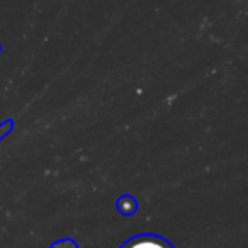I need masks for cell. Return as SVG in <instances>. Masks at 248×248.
Segmentation results:
<instances>
[{"mask_svg":"<svg viewBox=\"0 0 248 248\" xmlns=\"http://www.w3.org/2000/svg\"><path fill=\"white\" fill-rule=\"evenodd\" d=\"M11 129H12V121H7V123H5L4 126H2V129H0V138H2L4 135H7V133L11 131Z\"/></svg>","mask_w":248,"mask_h":248,"instance_id":"obj_4","label":"cell"},{"mask_svg":"<svg viewBox=\"0 0 248 248\" xmlns=\"http://www.w3.org/2000/svg\"><path fill=\"white\" fill-rule=\"evenodd\" d=\"M49 248H78V245H77V241H73L72 238H63V240L55 241Z\"/></svg>","mask_w":248,"mask_h":248,"instance_id":"obj_3","label":"cell"},{"mask_svg":"<svg viewBox=\"0 0 248 248\" xmlns=\"http://www.w3.org/2000/svg\"><path fill=\"white\" fill-rule=\"evenodd\" d=\"M116 209L119 211L123 216H133V214L138 211V201L133 196H129V194H124V196L117 197Z\"/></svg>","mask_w":248,"mask_h":248,"instance_id":"obj_2","label":"cell"},{"mask_svg":"<svg viewBox=\"0 0 248 248\" xmlns=\"http://www.w3.org/2000/svg\"><path fill=\"white\" fill-rule=\"evenodd\" d=\"M119 248H175V247L169 240L160 236V234L141 233L126 240Z\"/></svg>","mask_w":248,"mask_h":248,"instance_id":"obj_1","label":"cell"}]
</instances>
